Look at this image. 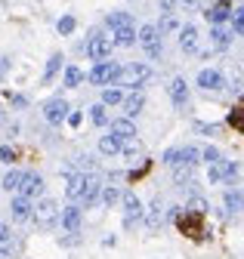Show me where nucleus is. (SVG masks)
Returning a JSON list of instances; mask_svg holds the SVG:
<instances>
[{
  "instance_id": "nucleus-1",
  "label": "nucleus",
  "mask_w": 244,
  "mask_h": 259,
  "mask_svg": "<svg viewBox=\"0 0 244 259\" xmlns=\"http://www.w3.org/2000/svg\"><path fill=\"white\" fill-rule=\"evenodd\" d=\"M148 77H151V68L145 62H130V65H124V68L117 71L114 87H142Z\"/></svg>"
},
{
  "instance_id": "nucleus-2",
  "label": "nucleus",
  "mask_w": 244,
  "mask_h": 259,
  "mask_svg": "<svg viewBox=\"0 0 244 259\" xmlns=\"http://www.w3.org/2000/svg\"><path fill=\"white\" fill-rule=\"evenodd\" d=\"M31 219L40 225V229H53V225L59 222V204H56L53 198L37 201V204H34V210H31Z\"/></svg>"
},
{
  "instance_id": "nucleus-3",
  "label": "nucleus",
  "mask_w": 244,
  "mask_h": 259,
  "mask_svg": "<svg viewBox=\"0 0 244 259\" xmlns=\"http://www.w3.org/2000/svg\"><path fill=\"white\" fill-rule=\"evenodd\" d=\"M136 40L145 47V56L148 59H158L161 56V31H158V25H142L139 31H136Z\"/></svg>"
},
{
  "instance_id": "nucleus-4",
  "label": "nucleus",
  "mask_w": 244,
  "mask_h": 259,
  "mask_svg": "<svg viewBox=\"0 0 244 259\" xmlns=\"http://www.w3.org/2000/svg\"><path fill=\"white\" fill-rule=\"evenodd\" d=\"M117 71H120V65H117V62H111V59L96 62V68L90 71V83H96V87H108V83H114Z\"/></svg>"
},
{
  "instance_id": "nucleus-5",
  "label": "nucleus",
  "mask_w": 244,
  "mask_h": 259,
  "mask_svg": "<svg viewBox=\"0 0 244 259\" xmlns=\"http://www.w3.org/2000/svg\"><path fill=\"white\" fill-rule=\"evenodd\" d=\"M99 188H102V179L96 173H84V185H80V198H77V207H90V204H96L99 198Z\"/></svg>"
},
{
  "instance_id": "nucleus-6",
  "label": "nucleus",
  "mask_w": 244,
  "mask_h": 259,
  "mask_svg": "<svg viewBox=\"0 0 244 259\" xmlns=\"http://www.w3.org/2000/svg\"><path fill=\"white\" fill-rule=\"evenodd\" d=\"M111 40L108 37H102V34H93V37H90L87 40V56L90 59H93V62H105L108 56H111Z\"/></svg>"
},
{
  "instance_id": "nucleus-7",
  "label": "nucleus",
  "mask_w": 244,
  "mask_h": 259,
  "mask_svg": "<svg viewBox=\"0 0 244 259\" xmlns=\"http://www.w3.org/2000/svg\"><path fill=\"white\" fill-rule=\"evenodd\" d=\"M22 198H37V194L44 191V176L40 173H22V182H19V188H16Z\"/></svg>"
},
{
  "instance_id": "nucleus-8",
  "label": "nucleus",
  "mask_w": 244,
  "mask_h": 259,
  "mask_svg": "<svg viewBox=\"0 0 244 259\" xmlns=\"http://www.w3.org/2000/svg\"><path fill=\"white\" fill-rule=\"evenodd\" d=\"M235 173H238V164L217 157V160L210 164V170H207V179H210V182H223V179H235Z\"/></svg>"
},
{
  "instance_id": "nucleus-9",
  "label": "nucleus",
  "mask_w": 244,
  "mask_h": 259,
  "mask_svg": "<svg viewBox=\"0 0 244 259\" xmlns=\"http://www.w3.org/2000/svg\"><path fill=\"white\" fill-rule=\"evenodd\" d=\"M80 213H84V210H80L77 204H71V207H65L62 213H59V222H62V229H65V232H71V235L80 232V222H84Z\"/></svg>"
},
{
  "instance_id": "nucleus-10",
  "label": "nucleus",
  "mask_w": 244,
  "mask_h": 259,
  "mask_svg": "<svg viewBox=\"0 0 244 259\" xmlns=\"http://www.w3.org/2000/svg\"><path fill=\"white\" fill-rule=\"evenodd\" d=\"M44 117H47V123H62L68 117V102L65 99H50L44 105Z\"/></svg>"
},
{
  "instance_id": "nucleus-11",
  "label": "nucleus",
  "mask_w": 244,
  "mask_h": 259,
  "mask_svg": "<svg viewBox=\"0 0 244 259\" xmlns=\"http://www.w3.org/2000/svg\"><path fill=\"white\" fill-rule=\"evenodd\" d=\"M176 34H179L176 40H179V50L182 53H198V28L195 25H182Z\"/></svg>"
},
{
  "instance_id": "nucleus-12",
  "label": "nucleus",
  "mask_w": 244,
  "mask_h": 259,
  "mask_svg": "<svg viewBox=\"0 0 244 259\" xmlns=\"http://www.w3.org/2000/svg\"><path fill=\"white\" fill-rule=\"evenodd\" d=\"M136 219H142V201L136 194H124V222L133 225Z\"/></svg>"
},
{
  "instance_id": "nucleus-13",
  "label": "nucleus",
  "mask_w": 244,
  "mask_h": 259,
  "mask_svg": "<svg viewBox=\"0 0 244 259\" xmlns=\"http://www.w3.org/2000/svg\"><path fill=\"white\" fill-rule=\"evenodd\" d=\"M170 99H173L176 108H186V105H189V83L182 80V77H176V80L170 83Z\"/></svg>"
},
{
  "instance_id": "nucleus-14",
  "label": "nucleus",
  "mask_w": 244,
  "mask_h": 259,
  "mask_svg": "<svg viewBox=\"0 0 244 259\" xmlns=\"http://www.w3.org/2000/svg\"><path fill=\"white\" fill-rule=\"evenodd\" d=\"M198 87L204 93L207 90H223V74L213 71V68H204V71H198Z\"/></svg>"
},
{
  "instance_id": "nucleus-15",
  "label": "nucleus",
  "mask_w": 244,
  "mask_h": 259,
  "mask_svg": "<svg viewBox=\"0 0 244 259\" xmlns=\"http://www.w3.org/2000/svg\"><path fill=\"white\" fill-rule=\"evenodd\" d=\"M111 136H114L117 142L133 139V136H136V126H133V120H130V117H124V120H114V123H111Z\"/></svg>"
},
{
  "instance_id": "nucleus-16",
  "label": "nucleus",
  "mask_w": 244,
  "mask_h": 259,
  "mask_svg": "<svg viewBox=\"0 0 244 259\" xmlns=\"http://www.w3.org/2000/svg\"><path fill=\"white\" fill-rule=\"evenodd\" d=\"M10 210H13V219H16V222H28V219H31V210H34V204L19 194V198L13 201V207H10Z\"/></svg>"
},
{
  "instance_id": "nucleus-17",
  "label": "nucleus",
  "mask_w": 244,
  "mask_h": 259,
  "mask_svg": "<svg viewBox=\"0 0 244 259\" xmlns=\"http://www.w3.org/2000/svg\"><path fill=\"white\" fill-rule=\"evenodd\" d=\"M142 108H145V96H142L139 90H136V93H130L127 99H124V114H127L130 120H133V117H136Z\"/></svg>"
},
{
  "instance_id": "nucleus-18",
  "label": "nucleus",
  "mask_w": 244,
  "mask_h": 259,
  "mask_svg": "<svg viewBox=\"0 0 244 259\" xmlns=\"http://www.w3.org/2000/svg\"><path fill=\"white\" fill-rule=\"evenodd\" d=\"M210 37H213V47H217V50H229L232 47V28L217 25V28L210 31Z\"/></svg>"
},
{
  "instance_id": "nucleus-19",
  "label": "nucleus",
  "mask_w": 244,
  "mask_h": 259,
  "mask_svg": "<svg viewBox=\"0 0 244 259\" xmlns=\"http://www.w3.org/2000/svg\"><path fill=\"white\" fill-rule=\"evenodd\" d=\"M204 16H207L213 25H223V22H229V16H232V7H229V4H217V7L204 10Z\"/></svg>"
},
{
  "instance_id": "nucleus-20",
  "label": "nucleus",
  "mask_w": 244,
  "mask_h": 259,
  "mask_svg": "<svg viewBox=\"0 0 244 259\" xmlns=\"http://www.w3.org/2000/svg\"><path fill=\"white\" fill-rule=\"evenodd\" d=\"M133 40H136L133 28H114V37H111L114 47H133Z\"/></svg>"
},
{
  "instance_id": "nucleus-21",
  "label": "nucleus",
  "mask_w": 244,
  "mask_h": 259,
  "mask_svg": "<svg viewBox=\"0 0 244 259\" xmlns=\"http://www.w3.org/2000/svg\"><path fill=\"white\" fill-rule=\"evenodd\" d=\"M105 22H108L111 31H114V28H133V16H130V13H111Z\"/></svg>"
},
{
  "instance_id": "nucleus-22",
  "label": "nucleus",
  "mask_w": 244,
  "mask_h": 259,
  "mask_svg": "<svg viewBox=\"0 0 244 259\" xmlns=\"http://www.w3.org/2000/svg\"><path fill=\"white\" fill-rule=\"evenodd\" d=\"M62 68V53H53L50 56V62H47V68H44V83H50L53 77H56V71Z\"/></svg>"
},
{
  "instance_id": "nucleus-23",
  "label": "nucleus",
  "mask_w": 244,
  "mask_h": 259,
  "mask_svg": "<svg viewBox=\"0 0 244 259\" xmlns=\"http://www.w3.org/2000/svg\"><path fill=\"white\" fill-rule=\"evenodd\" d=\"M99 198H102L105 207H111V204L120 201V188H117V185H102V188H99Z\"/></svg>"
},
{
  "instance_id": "nucleus-24",
  "label": "nucleus",
  "mask_w": 244,
  "mask_h": 259,
  "mask_svg": "<svg viewBox=\"0 0 244 259\" xmlns=\"http://www.w3.org/2000/svg\"><path fill=\"white\" fill-rule=\"evenodd\" d=\"M198 157H201V151H198V148H192V145H186V148H179V160H176V164L195 167V164H198Z\"/></svg>"
},
{
  "instance_id": "nucleus-25",
  "label": "nucleus",
  "mask_w": 244,
  "mask_h": 259,
  "mask_svg": "<svg viewBox=\"0 0 244 259\" xmlns=\"http://www.w3.org/2000/svg\"><path fill=\"white\" fill-rule=\"evenodd\" d=\"M117 102H124V96H120V90H117L114 83H111V90L105 87V90H102V105L108 108V105H117Z\"/></svg>"
},
{
  "instance_id": "nucleus-26",
  "label": "nucleus",
  "mask_w": 244,
  "mask_h": 259,
  "mask_svg": "<svg viewBox=\"0 0 244 259\" xmlns=\"http://www.w3.org/2000/svg\"><path fill=\"white\" fill-rule=\"evenodd\" d=\"M99 151L111 157V154H117V151H120V142H117L114 136H102V139H99Z\"/></svg>"
},
{
  "instance_id": "nucleus-27",
  "label": "nucleus",
  "mask_w": 244,
  "mask_h": 259,
  "mask_svg": "<svg viewBox=\"0 0 244 259\" xmlns=\"http://www.w3.org/2000/svg\"><path fill=\"white\" fill-rule=\"evenodd\" d=\"M80 185H84V173L68 179V188H65V194H68V198H71L74 204H77V198H80Z\"/></svg>"
},
{
  "instance_id": "nucleus-28",
  "label": "nucleus",
  "mask_w": 244,
  "mask_h": 259,
  "mask_svg": "<svg viewBox=\"0 0 244 259\" xmlns=\"http://www.w3.org/2000/svg\"><path fill=\"white\" fill-rule=\"evenodd\" d=\"M158 31H161V34H164V31H179V19L173 13H164L161 22H158Z\"/></svg>"
},
{
  "instance_id": "nucleus-29",
  "label": "nucleus",
  "mask_w": 244,
  "mask_h": 259,
  "mask_svg": "<svg viewBox=\"0 0 244 259\" xmlns=\"http://www.w3.org/2000/svg\"><path fill=\"white\" fill-rule=\"evenodd\" d=\"M90 120H93L96 126H105V123H108V114H105V105H102V102L90 108Z\"/></svg>"
},
{
  "instance_id": "nucleus-30",
  "label": "nucleus",
  "mask_w": 244,
  "mask_h": 259,
  "mask_svg": "<svg viewBox=\"0 0 244 259\" xmlns=\"http://www.w3.org/2000/svg\"><path fill=\"white\" fill-rule=\"evenodd\" d=\"M232 34H244V7H238V10H232Z\"/></svg>"
},
{
  "instance_id": "nucleus-31",
  "label": "nucleus",
  "mask_w": 244,
  "mask_h": 259,
  "mask_svg": "<svg viewBox=\"0 0 244 259\" xmlns=\"http://www.w3.org/2000/svg\"><path fill=\"white\" fill-rule=\"evenodd\" d=\"M84 80V71L77 68V65H68V68H65V87H77Z\"/></svg>"
},
{
  "instance_id": "nucleus-32",
  "label": "nucleus",
  "mask_w": 244,
  "mask_h": 259,
  "mask_svg": "<svg viewBox=\"0 0 244 259\" xmlns=\"http://www.w3.org/2000/svg\"><path fill=\"white\" fill-rule=\"evenodd\" d=\"M145 222H148V229H158V225L164 222V213H161V204H158V201L151 204V213H148V219H145Z\"/></svg>"
},
{
  "instance_id": "nucleus-33",
  "label": "nucleus",
  "mask_w": 244,
  "mask_h": 259,
  "mask_svg": "<svg viewBox=\"0 0 244 259\" xmlns=\"http://www.w3.org/2000/svg\"><path fill=\"white\" fill-rule=\"evenodd\" d=\"M223 201H226L229 210H241V204H244V198H241L238 191H226V194H223Z\"/></svg>"
},
{
  "instance_id": "nucleus-34",
  "label": "nucleus",
  "mask_w": 244,
  "mask_h": 259,
  "mask_svg": "<svg viewBox=\"0 0 244 259\" xmlns=\"http://www.w3.org/2000/svg\"><path fill=\"white\" fill-rule=\"evenodd\" d=\"M19 182H22V173H19V170H10V173L4 176V188H7V191H16Z\"/></svg>"
},
{
  "instance_id": "nucleus-35",
  "label": "nucleus",
  "mask_w": 244,
  "mask_h": 259,
  "mask_svg": "<svg viewBox=\"0 0 244 259\" xmlns=\"http://www.w3.org/2000/svg\"><path fill=\"white\" fill-rule=\"evenodd\" d=\"M207 210H210V207H207V201H204V198H192V201H189V213H195V216H204Z\"/></svg>"
},
{
  "instance_id": "nucleus-36",
  "label": "nucleus",
  "mask_w": 244,
  "mask_h": 259,
  "mask_svg": "<svg viewBox=\"0 0 244 259\" xmlns=\"http://www.w3.org/2000/svg\"><path fill=\"white\" fill-rule=\"evenodd\" d=\"M74 25H77V22H74V16H62L56 28H59V34H71V31H74Z\"/></svg>"
},
{
  "instance_id": "nucleus-37",
  "label": "nucleus",
  "mask_w": 244,
  "mask_h": 259,
  "mask_svg": "<svg viewBox=\"0 0 244 259\" xmlns=\"http://www.w3.org/2000/svg\"><path fill=\"white\" fill-rule=\"evenodd\" d=\"M176 160H179V148H167L164 151V164L167 167H176Z\"/></svg>"
},
{
  "instance_id": "nucleus-38",
  "label": "nucleus",
  "mask_w": 244,
  "mask_h": 259,
  "mask_svg": "<svg viewBox=\"0 0 244 259\" xmlns=\"http://www.w3.org/2000/svg\"><path fill=\"white\" fill-rule=\"evenodd\" d=\"M0 160H4V164H13V160H16V151H13L10 145H0Z\"/></svg>"
},
{
  "instance_id": "nucleus-39",
  "label": "nucleus",
  "mask_w": 244,
  "mask_h": 259,
  "mask_svg": "<svg viewBox=\"0 0 244 259\" xmlns=\"http://www.w3.org/2000/svg\"><path fill=\"white\" fill-rule=\"evenodd\" d=\"M201 157L207 160V164H213V160H217V157H220V151H217V148H213V145H210V148H204V151H201Z\"/></svg>"
},
{
  "instance_id": "nucleus-40",
  "label": "nucleus",
  "mask_w": 244,
  "mask_h": 259,
  "mask_svg": "<svg viewBox=\"0 0 244 259\" xmlns=\"http://www.w3.org/2000/svg\"><path fill=\"white\" fill-rule=\"evenodd\" d=\"M229 123H235V126H241V130H244V108H238V111L229 117Z\"/></svg>"
},
{
  "instance_id": "nucleus-41",
  "label": "nucleus",
  "mask_w": 244,
  "mask_h": 259,
  "mask_svg": "<svg viewBox=\"0 0 244 259\" xmlns=\"http://www.w3.org/2000/svg\"><path fill=\"white\" fill-rule=\"evenodd\" d=\"M7 68H10V62H7V59H0V77L7 74Z\"/></svg>"
},
{
  "instance_id": "nucleus-42",
  "label": "nucleus",
  "mask_w": 244,
  "mask_h": 259,
  "mask_svg": "<svg viewBox=\"0 0 244 259\" xmlns=\"http://www.w3.org/2000/svg\"><path fill=\"white\" fill-rule=\"evenodd\" d=\"M10 238V232H7V225H0V241H7Z\"/></svg>"
},
{
  "instance_id": "nucleus-43",
  "label": "nucleus",
  "mask_w": 244,
  "mask_h": 259,
  "mask_svg": "<svg viewBox=\"0 0 244 259\" xmlns=\"http://www.w3.org/2000/svg\"><path fill=\"white\" fill-rule=\"evenodd\" d=\"M182 4H186V7H195V4H198V0H182Z\"/></svg>"
},
{
  "instance_id": "nucleus-44",
  "label": "nucleus",
  "mask_w": 244,
  "mask_h": 259,
  "mask_svg": "<svg viewBox=\"0 0 244 259\" xmlns=\"http://www.w3.org/2000/svg\"><path fill=\"white\" fill-rule=\"evenodd\" d=\"M241 210H244V204H241Z\"/></svg>"
}]
</instances>
